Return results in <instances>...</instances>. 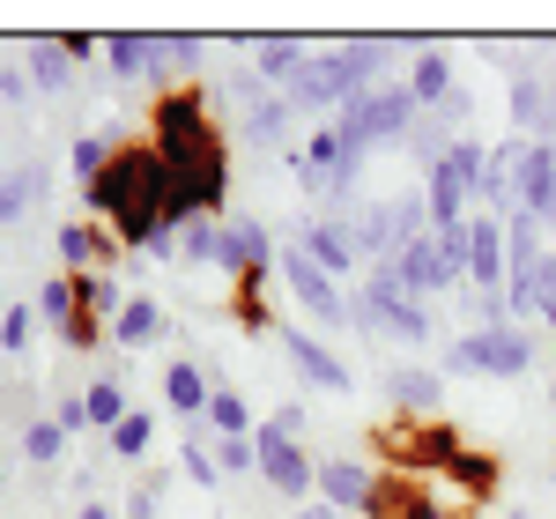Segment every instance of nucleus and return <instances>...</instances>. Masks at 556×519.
Returning <instances> with one entry per match:
<instances>
[{
	"label": "nucleus",
	"mask_w": 556,
	"mask_h": 519,
	"mask_svg": "<svg viewBox=\"0 0 556 519\" xmlns=\"http://www.w3.org/2000/svg\"><path fill=\"white\" fill-rule=\"evenodd\" d=\"M386 75V45H334V52H312L304 60V75L282 97H290V112H327V104H349V97H364V89H379Z\"/></svg>",
	"instance_id": "nucleus-4"
},
{
	"label": "nucleus",
	"mask_w": 556,
	"mask_h": 519,
	"mask_svg": "<svg viewBox=\"0 0 556 519\" xmlns=\"http://www.w3.org/2000/svg\"><path fill=\"white\" fill-rule=\"evenodd\" d=\"M253 60H260V75H275V83L290 89L304 75V60H312V45H304V38H260Z\"/></svg>",
	"instance_id": "nucleus-21"
},
{
	"label": "nucleus",
	"mask_w": 556,
	"mask_h": 519,
	"mask_svg": "<svg viewBox=\"0 0 556 519\" xmlns=\"http://www.w3.org/2000/svg\"><path fill=\"white\" fill-rule=\"evenodd\" d=\"M416 89L408 83H379L364 89V97H349L342 119H334V134H342V193H356V172H364V149L371 141H401V134H416ZM334 193V201H342Z\"/></svg>",
	"instance_id": "nucleus-3"
},
{
	"label": "nucleus",
	"mask_w": 556,
	"mask_h": 519,
	"mask_svg": "<svg viewBox=\"0 0 556 519\" xmlns=\"http://www.w3.org/2000/svg\"><path fill=\"white\" fill-rule=\"evenodd\" d=\"M60 445H67L60 423H30V431H23V453H30V460H60Z\"/></svg>",
	"instance_id": "nucleus-37"
},
{
	"label": "nucleus",
	"mask_w": 556,
	"mask_h": 519,
	"mask_svg": "<svg viewBox=\"0 0 556 519\" xmlns=\"http://www.w3.org/2000/svg\"><path fill=\"white\" fill-rule=\"evenodd\" d=\"M513 216H534L556 230V141H519L513 156Z\"/></svg>",
	"instance_id": "nucleus-9"
},
{
	"label": "nucleus",
	"mask_w": 556,
	"mask_h": 519,
	"mask_svg": "<svg viewBox=\"0 0 556 519\" xmlns=\"http://www.w3.org/2000/svg\"><path fill=\"white\" fill-rule=\"evenodd\" d=\"M304 253L319 260L334 282H342L356 260H364V253H356V238H349V223H312V230H304Z\"/></svg>",
	"instance_id": "nucleus-19"
},
{
	"label": "nucleus",
	"mask_w": 556,
	"mask_h": 519,
	"mask_svg": "<svg viewBox=\"0 0 556 519\" xmlns=\"http://www.w3.org/2000/svg\"><path fill=\"white\" fill-rule=\"evenodd\" d=\"M349 319L371 334H393V342H430V312L393 282V267H371V290L349 298Z\"/></svg>",
	"instance_id": "nucleus-7"
},
{
	"label": "nucleus",
	"mask_w": 556,
	"mask_h": 519,
	"mask_svg": "<svg viewBox=\"0 0 556 519\" xmlns=\"http://www.w3.org/2000/svg\"><path fill=\"white\" fill-rule=\"evenodd\" d=\"M482 172H490V156H482V141H453L445 156H430V223L438 230H460L468 223V193H482Z\"/></svg>",
	"instance_id": "nucleus-6"
},
{
	"label": "nucleus",
	"mask_w": 556,
	"mask_h": 519,
	"mask_svg": "<svg viewBox=\"0 0 556 519\" xmlns=\"http://www.w3.org/2000/svg\"><path fill=\"white\" fill-rule=\"evenodd\" d=\"M38 319H52V327L75 319V275H60V282H45V290H38Z\"/></svg>",
	"instance_id": "nucleus-33"
},
{
	"label": "nucleus",
	"mask_w": 556,
	"mask_h": 519,
	"mask_svg": "<svg viewBox=\"0 0 556 519\" xmlns=\"http://www.w3.org/2000/svg\"><path fill=\"white\" fill-rule=\"evenodd\" d=\"M282 349H290V364H298V371H304V379H312L319 393H349V387H356V379H349V364H342V356H334L327 342H312V334H298V327L282 334Z\"/></svg>",
	"instance_id": "nucleus-15"
},
{
	"label": "nucleus",
	"mask_w": 556,
	"mask_h": 519,
	"mask_svg": "<svg viewBox=\"0 0 556 519\" xmlns=\"http://www.w3.org/2000/svg\"><path fill=\"white\" fill-rule=\"evenodd\" d=\"M112 149H119V141H112V134H89V141H75V178H104V164H112Z\"/></svg>",
	"instance_id": "nucleus-34"
},
{
	"label": "nucleus",
	"mask_w": 556,
	"mask_h": 519,
	"mask_svg": "<svg viewBox=\"0 0 556 519\" xmlns=\"http://www.w3.org/2000/svg\"><path fill=\"white\" fill-rule=\"evenodd\" d=\"M156 327H164V312H156V304L149 298H127V312H119V319H112V334H119V342H149V334H156Z\"/></svg>",
	"instance_id": "nucleus-30"
},
{
	"label": "nucleus",
	"mask_w": 556,
	"mask_h": 519,
	"mask_svg": "<svg viewBox=\"0 0 556 519\" xmlns=\"http://www.w3.org/2000/svg\"><path fill=\"white\" fill-rule=\"evenodd\" d=\"M282 282L298 290V304L312 312V319H319V327H342V319H349V298H342V282H334V275H327L319 260L304 253V245H298V253H282Z\"/></svg>",
	"instance_id": "nucleus-10"
},
{
	"label": "nucleus",
	"mask_w": 556,
	"mask_h": 519,
	"mask_svg": "<svg viewBox=\"0 0 556 519\" xmlns=\"http://www.w3.org/2000/svg\"><path fill=\"white\" fill-rule=\"evenodd\" d=\"M83 416H89V431H119V423H127L134 408H127V393H119V379H97V387L83 393Z\"/></svg>",
	"instance_id": "nucleus-24"
},
{
	"label": "nucleus",
	"mask_w": 556,
	"mask_h": 519,
	"mask_svg": "<svg viewBox=\"0 0 556 519\" xmlns=\"http://www.w3.org/2000/svg\"><path fill=\"white\" fill-rule=\"evenodd\" d=\"M215 267H230L238 282L267 290V267H275V245H267V230H260V223H230V230H223V253H215Z\"/></svg>",
	"instance_id": "nucleus-13"
},
{
	"label": "nucleus",
	"mask_w": 556,
	"mask_h": 519,
	"mask_svg": "<svg viewBox=\"0 0 556 519\" xmlns=\"http://www.w3.org/2000/svg\"><path fill=\"white\" fill-rule=\"evenodd\" d=\"M327 519H349V512H334V505H327Z\"/></svg>",
	"instance_id": "nucleus-46"
},
{
	"label": "nucleus",
	"mask_w": 556,
	"mask_h": 519,
	"mask_svg": "<svg viewBox=\"0 0 556 519\" xmlns=\"http://www.w3.org/2000/svg\"><path fill=\"white\" fill-rule=\"evenodd\" d=\"M0 97H15V104H23V97H30V75H23V67H0Z\"/></svg>",
	"instance_id": "nucleus-42"
},
{
	"label": "nucleus",
	"mask_w": 556,
	"mask_h": 519,
	"mask_svg": "<svg viewBox=\"0 0 556 519\" xmlns=\"http://www.w3.org/2000/svg\"><path fill=\"white\" fill-rule=\"evenodd\" d=\"M38 193H45V172H8L0 178V223H15Z\"/></svg>",
	"instance_id": "nucleus-29"
},
{
	"label": "nucleus",
	"mask_w": 556,
	"mask_h": 519,
	"mask_svg": "<svg viewBox=\"0 0 556 519\" xmlns=\"http://www.w3.org/2000/svg\"><path fill=\"white\" fill-rule=\"evenodd\" d=\"M208 423L223 438H253V408H245L238 393H215V401H208Z\"/></svg>",
	"instance_id": "nucleus-31"
},
{
	"label": "nucleus",
	"mask_w": 556,
	"mask_h": 519,
	"mask_svg": "<svg viewBox=\"0 0 556 519\" xmlns=\"http://www.w3.org/2000/svg\"><path fill=\"white\" fill-rule=\"evenodd\" d=\"M453 371H490V379H519L527 364H534V342L519 334V327H475L468 342H453L445 356Z\"/></svg>",
	"instance_id": "nucleus-8"
},
{
	"label": "nucleus",
	"mask_w": 556,
	"mask_h": 519,
	"mask_svg": "<svg viewBox=\"0 0 556 519\" xmlns=\"http://www.w3.org/2000/svg\"><path fill=\"white\" fill-rule=\"evenodd\" d=\"M282 134H290V97H260L253 112H245V141L253 149H275Z\"/></svg>",
	"instance_id": "nucleus-27"
},
{
	"label": "nucleus",
	"mask_w": 556,
	"mask_h": 519,
	"mask_svg": "<svg viewBox=\"0 0 556 519\" xmlns=\"http://www.w3.org/2000/svg\"><path fill=\"white\" fill-rule=\"evenodd\" d=\"M149 438H156V423H149V416H141V408H134L127 423H119V431H112V453H119V460H141V453H149Z\"/></svg>",
	"instance_id": "nucleus-35"
},
{
	"label": "nucleus",
	"mask_w": 556,
	"mask_h": 519,
	"mask_svg": "<svg viewBox=\"0 0 556 519\" xmlns=\"http://www.w3.org/2000/svg\"><path fill=\"white\" fill-rule=\"evenodd\" d=\"M215 468H260L253 438H215Z\"/></svg>",
	"instance_id": "nucleus-39"
},
{
	"label": "nucleus",
	"mask_w": 556,
	"mask_h": 519,
	"mask_svg": "<svg viewBox=\"0 0 556 519\" xmlns=\"http://www.w3.org/2000/svg\"><path fill=\"white\" fill-rule=\"evenodd\" d=\"M164 401H172L178 416L193 423V416H208L215 387H208V379H201V371H193V364H172V371H164Z\"/></svg>",
	"instance_id": "nucleus-22"
},
{
	"label": "nucleus",
	"mask_w": 556,
	"mask_h": 519,
	"mask_svg": "<svg viewBox=\"0 0 556 519\" xmlns=\"http://www.w3.org/2000/svg\"><path fill=\"white\" fill-rule=\"evenodd\" d=\"M253 453H260V476L275 482L282 497H304V490L319 482V468H312V453H304L298 438H282L275 423H260V431H253Z\"/></svg>",
	"instance_id": "nucleus-11"
},
{
	"label": "nucleus",
	"mask_w": 556,
	"mask_h": 519,
	"mask_svg": "<svg viewBox=\"0 0 556 519\" xmlns=\"http://www.w3.org/2000/svg\"><path fill=\"white\" fill-rule=\"evenodd\" d=\"M0 482H8V468H0Z\"/></svg>",
	"instance_id": "nucleus-47"
},
{
	"label": "nucleus",
	"mask_w": 556,
	"mask_h": 519,
	"mask_svg": "<svg viewBox=\"0 0 556 519\" xmlns=\"http://www.w3.org/2000/svg\"><path fill=\"white\" fill-rule=\"evenodd\" d=\"M164 75H172V89H186V75L201 67V38H164V60H156Z\"/></svg>",
	"instance_id": "nucleus-32"
},
{
	"label": "nucleus",
	"mask_w": 556,
	"mask_h": 519,
	"mask_svg": "<svg viewBox=\"0 0 556 519\" xmlns=\"http://www.w3.org/2000/svg\"><path fill=\"white\" fill-rule=\"evenodd\" d=\"M178 245H186V260H215V253H223V230H215V223H193Z\"/></svg>",
	"instance_id": "nucleus-38"
},
{
	"label": "nucleus",
	"mask_w": 556,
	"mask_h": 519,
	"mask_svg": "<svg viewBox=\"0 0 556 519\" xmlns=\"http://www.w3.org/2000/svg\"><path fill=\"white\" fill-rule=\"evenodd\" d=\"M386 401H393L401 416H438V408H445V379L424 371V364H401V371L386 379Z\"/></svg>",
	"instance_id": "nucleus-17"
},
{
	"label": "nucleus",
	"mask_w": 556,
	"mask_h": 519,
	"mask_svg": "<svg viewBox=\"0 0 556 519\" xmlns=\"http://www.w3.org/2000/svg\"><path fill=\"white\" fill-rule=\"evenodd\" d=\"M445 476H453L460 490H468V505H482V497H497V482H505V468H497V453H468V445H460Z\"/></svg>",
	"instance_id": "nucleus-20"
},
{
	"label": "nucleus",
	"mask_w": 556,
	"mask_h": 519,
	"mask_svg": "<svg viewBox=\"0 0 556 519\" xmlns=\"http://www.w3.org/2000/svg\"><path fill=\"white\" fill-rule=\"evenodd\" d=\"M178 468H186V476L201 482V490H208V482L223 476V468H215V453H201V445H186V460H178Z\"/></svg>",
	"instance_id": "nucleus-40"
},
{
	"label": "nucleus",
	"mask_w": 556,
	"mask_h": 519,
	"mask_svg": "<svg viewBox=\"0 0 556 519\" xmlns=\"http://www.w3.org/2000/svg\"><path fill=\"white\" fill-rule=\"evenodd\" d=\"M104 52H112V67L119 75H156V60H164V38H141V30H119V38H104Z\"/></svg>",
	"instance_id": "nucleus-23"
},
{
	"label": "nucleus",
	"mask_w": 556,
	"mask_h": 519,
	"mask_svg": "<svg viewBox=\"0 0 556 519\" xmlns=\"http://www.w3.org/2000/svg\"><path fill=\"white\" fill-rule=\"evenodd\" d=\"M267 423H275V431H282V438H298V431H304V408H275Z\"/></svg>",
	"instance_id": "nucleus-43"
},
{
	"label": "nucleus",
	"mask_w": 556,
	"mask_h": 519,
	"mask_svg": "<svg viewBox=\"0 0 556 519\" xmlns=\"http://www.w3.org/2000/svg\"><path fill=\"white\" fill-rule=\"evenodd\" d=\"M60 260H67V275H89V267L104 260V238H97L89 223H67V230H60Z\"/></svg>",
	"instance_id": "nucleus-28"
},
{
	"label": "nucleus",
	"mask_w": 556,
	"mask_h": 519,
	"mask_svg": "<svg viewBox=\"0 0 556 519\" xmlns=\"http://www.w3.org/2000/svg\"><path fill=\"white\" fill-rule=\"evenodd\" d=\"M379 453H386V476H416V468L445 476L453 453H460V438H453L445 416H393L379 431Z\"/></svg>",
	"instance_id": "nucleus-5"
},
{
	"label": "nucleus",
	"mask_w": 556,
	"mask_h": 519,
	"mask_svg": "<svg viewBox=\"0 0 556 519\" xmlns=\"http://www.w3.org/2000/svg\"><path fill=\"white\" fill-rule=\"evenodd\" d=\"M83 519H112V512H104V505H83Z\"/></svg>",
	"instance_id": "nucleus-44"
},
{
	"label": "nucleus",
	"mask_w": 556,
	"mask_h": 519,
	"mask_svg": "<svg viewBox=\"0 0 556 519\" xmlns=\"http://www.w3.org/2000/svg\"><path fill=\"white\" fill-rule=\"evenodd\" d=\"M371 490H379V476H371L364 460H319V497H327L334 512L364 519L371 512Z\"/></svg>",
	"instance_id": "nucleus-14"
},
{
	"label": "nucleus",
	"mask_w": 556,
	"mask_h": 519,
	"mask_svg": "<svg viewBox=\"0 0 556 519\" xmlns=\"http://www.w3.org/2000/svg\"><path fill=\"white\" fill-rule=\"evenodd\" d=\"M149 149L164 156L172 172V230L186 223H208L223 201H230V141L215 134L201 89H164L156 112H149Z\"/></svg>",
	"instance_id": "nucleus-1"
},
{
	"label": "nucleus",
	"mask_w": 556,
	"mask_h": 519,
	"mask_svg": "<svg viewBox=\"0 0 556 519\" xmlns=\"http://www.w3.org/2000/svg\"><path fill=\"white\" fill-rule=\"evenodd\" d=\"M60 342H67V349H97V319H89V312H75V319L60 327Z\"/></svg>",
	"instance_id": "nucleus-41"
},
{
	"label": "nucleus",
	"mask_w": 556,
	"mask_h": 519,
	"mask_svg": "<svg viewBox=\"0 0 556 519\" xmlns=\"http://www.w3.org/2000/svg\"><path fill=\"white\" fill-rule=\"evenodd\" d=\"M30 327H38V312H30V304H8V312H0V349H23Z\"/></svg>",
	"instance_id": "nucleus-36"
},
{
	"label": "nucleus",
	"mask_w": 556,
	"mask_h": 519,
	"mask_svg": "<svg viewBox=\"0 0 556 519\" xmlns=\"http://www.w3.org/2000/svg\"><path fill=\"white\" fill-rule=\"evenodd\" d=\"M549 119H556V75H549Z\"/></svg>",
	"instance_id": "nucleus-45"
},
{
	"label": "nucleus",
	"mask_w": 556,
	"mask_h": 519,
	"mask_svg": "<svg viewBox=\"0 0 556 519\" xmlns=\"http://www.w3.org/2000/svg\"><path fill=\"white\" fill-rule=\"evenodd\" d=\"M408 89H416V104H445V97H453V60H445V52H416Z\"/></svg>",
	"instance_id": "nucleus-25"
},
{
	"label": "nucleus",
	"mask_w": 556,
	"mask_h": 519,
	"mask_svg": "<svg viewBox=\"0 0 556 519\" xmlns=\"http://www.w3.org/2000/svg\"><path fill=\"white\" fill-rule=\"evenodd\" d=\"M89 208L112 223L119 245L141 253H172V172L149 141H119L104 178H89Z\"/></svg>",
	"instance_id": "nucleus-2"
},
{
	"label": "nucleus",
	"mask_w": 556,
	"mask_h": 519,
	"mask_svg": "<svg viewBox=\"0 0 556 519\" xmlns=\"http://www.w3.org/2000/svg\"><path fill=\"white\" fill-rule=\"evenodd\" d=\"M468 275H475V298H505L513 253H505V223L497 216H468Z\"/></svg>",
	"instance_id": "nucleus-12"
},
{
	"label": "nucleus",
	"mask_w": 556,
	"mask_h": 519,
	"mask_svg": "<svg viewBox=\"0 0 556 519\" xmlns=\"http://www.w3.org/2000/svg\"><path fill=\"white\" fill-rule=\"evenodd\" d=\"M67 75H75L67 38H38V45H30V83H38V89H67Z\"/></svg>",
	"instance_id": "nucleus-26"
},
{
	"label": "nucleus",
	"mask_w": 556,
	"mask_h": 519,
	"mask_svg": "<svg viewBox=\"0 0 556 519\" xmlns=\"http://www.w3.org/2000/svg\"><path fill=\"white\" fill-rule=\"evenodd\" d=\"M393 282H401L416 304H424L430 290H453V275H445V260H438V230H430V238H416L408 253L393 260Z\"/></svg>",
	"instance_id": "nucleus-16"
},
{
	"label": "nucleus",
	"mask_w": 556,
	"mask_h": 519,
	"mask_svg": "<svg viewBox=\"0 0 556 519\" xmlns=\"http://www.w3.org/2000/svg\"><path fill=\"white\" fill-rule=\"evenodd\" d=\"M513 127L527 141H556V119H549V83L542 75H519L513 83Z\"/></svg>",
	"instance_id": "nucleus-18"
}]
</instances>
